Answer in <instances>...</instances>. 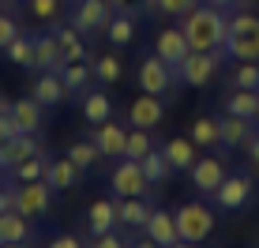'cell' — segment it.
Wrapping results in <instances>:
<instances>
[{"instance_id":"cell-1","label":"cell","mask_w":259,"mask_h":248,"mask_svg":"<svg viewBox=\"0 0 259 248\" xmlns=\"http://www.w3.org/2000/svg\"><path fill=\"white\" fill-rule=\"evenodd\" d=\"M181 30L192 49H222L229 34V15L214 4H195L188 15H181Z\"/></svg>"},{"instance_id":"cell-2","label":"cell","mask_w":259,"mask_h":248,"mask_svg":"<svg viewBox=\"0 0 259 248\" xmlns=\"http://www.w3.org/2000/svg\"><path fill=\"white\" fill-rule=\"evenodd\" d=\"M226 60H259V15L255 12H237L229 15V34H226Z\"/></svg>"},{"instance_id":"cell-3","label":"cell","mask_w":259,"mask_h":248,"mask_svg":"<svg viewBox=\"0 0 259 248\" xmlns=\"http://www.w3.org/2000/svg\"><path fill=\"white\" fill-rule=\"evenodd\" d=\"M222 60H226V49H192L177 68V79L184 87H210Z\"/></svg>"},{"instance_id":"cell-4","label":"cell","mask_w":259,"mask_h":248,"mask_svg":"<svg viewBox=\"0 0 259 248\" xmlns=\"http://www.w3.org/2000/svg\"><path fill=\"white\" fill-rule=\"evenodd\" d=\"M173 218H177V233H181V241L203 244L214 233V211L207 207V203H181V207L173 211Z\"/></svg>"},{"instance_id":"cell-5","label":"cell","mask_w":259,"mask_h":248,"mask_svg":"<svg viewBox=\"0 0 259 248\" xmlns=\"http://www.w3.org/2000/svg\"><path fill=\"white\" fill-rule=\"evenodd\" d=\"M113 19V8L109 0H71V12H68V23L75 26L83 38H91V34L105 30Z\"/></svg>"},{"instance_id":"cell-6","label":"cell","mask_w":259,"mask_h":248,"mask_svg":"<svg viewBox=\"0 0 259 248\" xmlns=\"http://www.w3.org/2000/svg\"><path fill=\"white\" fill-rule=\"evenodd\" d=\"M136 79H139V91L143 94H158V98H165L169 91L177 87V72L165 64L162 57H143L139 60V72H136Z\"/></svg>"},{"instance_id":"cell-7","label":"cell","mask_w":259,"mask_h":248,"mask_svg":"<svg viewBox=\"0 0 259 248\" xmlns=\"http://www.w3.org/2000/svg\"><path fill=\"white\" fill-rule=\"evenodd\" d=\"M49 207H53V188L46 184V177L41 181H26L15 188V211H19L23 218H41V215H49Z\"/></svg>"},{"instance_id":"cell-8","label":"cell","mask_w":259,"mask_h":248,"mask_svg":"<svg viewBox=\"0 0 259 248\" xmlns=\"http://www.w3.org/2000/svg\"><path fill=\"white\" fill-rule=\"evenodd\" d=\"M255 196V184L248 173H226V181L218 184V192H214V203H218L222 211H244L248 203Z\"/></svg>"},{"instance_id":"cell-9","label":"cell","mask_w":259,"mask_h":248,"mask_svg":"<svg viewBox=\"0 0 259 248\" xmlns=\"http://www.w3.org/2000/svg\"><path fill=\"white\" fill-rule=\"evenodd\" d=\"M109 184H113V192H117L120 199L124 196H147V188H150L143 166L132 162V158H120V162H117V170L109 173Z\"/></svg>"},{"instance_id":"cell-10","label":"cell","mask_w":259,"mask_h":248,"mask_svg":"<svg viewBox=\"0 0 259 248\" xmlns=\"http://www.w3.org/2000/svg\"><path fill=\"white\" fill-rule=\"evenodd\" d=\"M154 53L165 60L169 68H173V72H177V68H181V60L192 53V46H188V38H184L181 26H165V30L158 34V42H154Z\"/></svg>"},{"instance_id":"cell-11","label":"cell","mask_w":259,"mask_h":248,"mask_svg":"<svg viewBox=\"0 0 259 248\" xmlns=\"http://www.w3.org/2000/svg\"><path fill=\"white\" fill-rule=\"evenodd\" d=\"M188 177H192V184H195L199 192L214 196V192H218V184L226 181V162H222V158H214V154L195 158V166L188 170Z\"/></svg>"},{"instance_id":"cell-12","label":"cell","mask_w":259,"mask_h":248,"mask_svg":"<svg viewBox=\"0 0 259 248\" xmlns=\"http://www.w3.org/2000/svg\"><path fill=\"white\" fill-rule=\"evenodd\" d=\"M165 117V102L158 94H139L136 102L128 105V124L132 128H158Z\"/></svg>"},{"instance_id":"cell-13","label":"cell","mask_w":259,"mask_h":248,"mask_svg":"<svg viewBox=\"0 0 259 248\" xmlns=\"http://www.w3.org/2000/svg\"><path fill=\"white\" fill-rule=\"evenodd\" d=\"M64 68V53H60V38L53 30L34 34V72H60Z\"/></svg>"},{"instance_id":"cell-14","label":"cell","mask_w":259,"mask_h":248,"mask_svg":"<svg viewBox=\"0 0 259 248\" xmlns=\"http://www.w3.org/2000/svg\"><path fill=\"white\" fill-rule=\"evenodd\" d=\"M252 136H255V120L233 117V113L222 117V150H248Z\"/></svg>"},{"instance_id":"cell-15","label":"cell","mask_w":259,"mask_h":248,"mask_svg":"<svg viewBox=\"0 0 259 248\" xmlns=\"http://www.w3.org/2000/svg\"><path fill=\"white\" fill-rule=\"evenodd\" d=\"M147 237L154 241L158 248H169L173 241H181V233H177V218H173V211H162V207H154L150 211V218H147Z\"/></svg>"},{"instance_id":"cell-16","label":"cell","mask_w":259,"mask_h":248,"mask_svg":"<svg viewBox=\"0 0 259 248\" xmlns=\"http://www.w3.org/2000/svg\"><path fill=\"white\" fill-rule=\"evenodd\" d=\"M34 154H41V147H38V139L34 136H15V139H8V143H0V166H4L8 173L15 170L19 162H26V158H34Z\"/></svg>"},{"instance_id":"cell-17","label":"cell","mask_w":259,"mask_h":248,"mask_svg":"<svg viewBox=\"0 0 259 248\" xmlns=\"http://www.w3.org/2000/svg\"><path fill=\"white\" fill-rule=\"evenodd\" d=\"M49 30L60 38V53H64V64L87 60V42H83V34H79L71 23H60V19H53V23H49Z\"/></svg>"},{"instance_id":"cell-18","label":"cell","mask_w":259,"mask_h":248,"mask_svg":"<svg viewBox=\"0 0 259 248\" xmlns=\"http://www.w3.org/2000/svg\"><path fill=\"white\" fill-rule=\"evenodd\" d=\"M79 173H83V170H79L68 154L64 158H53V162L46 166V184L53 192H68V188H75V184H79Z\"/></svg>"},{"instance_id":"cell-19","label":"cell","mask_w":259,"mask_h":248,"mask_svg":"<svg viewBox=\"0 0 259 248\" xmlns=\"http://www.w3.org/2000/svg\"><path fill=\"white\" fill-rule=\"evenodd\" d=\"M64 83H60V72H38V79H34L30 87V98L38 105H46V109H53V105H60V98H64Z\"/></svg>"},{"instance_id":"cell-20","label":"cell","mask_w":259,"mask_h":248,"mask_svg":"<svg viewBox=\"0 0 259 248\" xmlns=\"http://www.w3.org/2000/svg\"><path fill=\"white\" fill-rule=\"evenodd\" d=\"M94 143H98V150H102V158H124V143H128V132H124L117 120H105V124H98Z\"/></svg>"},{"instance_id":"cell-21","label":"cell","mask_w":259,"mask_h":248,"mask_svg":"<svg viewBox=\"0 0 259 248\" xmlns=\"http://www.w3.org/2000/svg\"><path fill=\"white\" fill-rule=\"evenodd\" d=\"M30 218H23L19 211H4V215H0V244H26L30 241Z\"/></svg>"},{"instance_id":"cell-22","label":"cell","mask_w":259,"mask_h":248,"mask_svg":"<svg viewBox=\"0 0 259 248\" xmlns=\"http://www.w3.org/2000/svg\"><path fill=\"white\" fill-rule=\"evenodd\" d=\"M15 117V124H19V132H26V136H34V132L41 128V120H46V105H38L34 98H19L12 102V109H8Z\"/></svg>"},{"instance_id":"cell-23","label":"cell","mask_w":259,"mask_h":248,"mask_svg":"<svg viewBox=\"0 0 259 248\" xmlns=\"http://www.w3.org/2000/svg\"><path fill=\"white\" fill-rule=\"evenodd\" d=\"M87 226H91L94 237L109 233V229L117 226V199H94L91 207H87Z\"/></svg>"},{"instance_id":"cell-24","label":"cell","mask_w":259,"mask_h":248,"mask_svg":"<svg viewBox=\"0 0 259 248\" xmlns=\"http://www.w3.org/2000/svg\"><path fill=\"white\" fill-rule=\"evenodd\" d=\"M162 150H165V158H169V166H173V170H192L195 158H199V154H195L192 136H173V139H165Z\"/></svg>"},{"instance_id":"cell-25","label":"cell","mask_w":259,"mask_h":248,"mask_svg":"<svg viewBox=\"0 0 259 248\" xmlns=\"http://www.w3.org/2000/svg\"><path fill=\"white\" fill-rule=\"evenodd\" d=\"M105 38H109V46H132L136 42V12H113L109 26H105Z\"/></svg>"},{"instance_id":"cell-26","label":"cell","mask_w":259,"mask_h":248,"mask_svg":"<svg viewBox=\"0 0 259 248\" xmlns=\"http://www.w3.org/2000/svg\"><path fill=\"white\" fill-rule=\"evenodd\" d=\"M91 79H94V68L87 64V60H75V64L60 68V83H64L68 94H87L91 91Z\"/></svg>"},{"instance_id":"cell-27","label":"cell","mask_w":259,"mask_h":248,"mask_svg":"<svg viewBox=\"0 0 259 248\" xmlns=\"http://www.w3.org/2000/svg\"><path fill=\"white\" fill-rule=\"evenodd\" d=\"M147 218H150V207L143 203V196H124V199H117V222L132 226V229H143V226H147Z\"/></svg>"},{"instance_id":"cell-28","label":"cell","mask_w":259,"mask_h":248,"mask_svg":"<svg viewBox=\"0 0 259 248\" xmlns=\"http://www.w3.org/2000/svg\"><path fill=\"white\" fill-rule=\"evenodd\" d=\"M83 117H87V124H105L113 117V102H109V94L105 91H87L83 94Z\"/></svg>"},{"instance_id":"cell-29","label":"cell","mask_w":259,"mask_h":248,"mask_svg":"<svg viewBox=\"0 0 259 248\" xmlns=\"http://www.w3.org/2000/svg\"><path fill=\"white\" fill-rule=\"evenodd\" d=\"M192 143L195 147H207V150L222 147V120L218 117H195V124H192Z\"/></svg>"},{"instance_id":"cell-30","label":"cell","mask_w":259,"mask_h":248,"mask_svg":"<svg viewBox=\"0 0 259 248\" xmlns=\"http://www.w3.org/2000/svg\"><path fill=\"white\" fill-rule=\"evenodd\" d=\"M222 105H226V113H233V117L255 120V113H259V91H240V87H233V94H229Z\"/></svg>"},{"instance_id":"cell-31","label":"cell","mask_w":259,"mask_h":248,"mask_svg":"<svg viewBox=\"0 0 259 248\" xmlns=\"http://www.w3.org/2000/svg\"><path fill=\"white\" fill-rule=\"evenodd\" d=\"M139 166H143V173H147V181H150V184H162V181H169V173H173V166H169V158H165V150H162V147H154Z\"/></svg>"},{"instance_id":"cell-32","label":"cell","mask_w":259,"mask_h":248,"mask_svg":"<svg viewBox=\"0 0 259 248\" xmlns=\"http://www.w3.org/2000/svg\"><path fill=\"white\" fill-rule=\"evenodd\" d=\"M4 57L19 68H34V34H19L15 42H8Z\"/></svg>"},{"instance_id":"cell-33","label":"cell","mask_w":259,"mask_h":248,"mask_svg":"<svg viewBox=\"0 0 259 248\" xmlns=\"http://www.w3.org/2000/svg\"><path fill=\"white\" fill-rule=\"evenodd\" d=\"M150 150H154V143H150V128H132L128 132V143H124V158L143 162Z\"/></svg>"},{"instance_id":"cell-34","label":"cell","mask_w":259,"mask_h":248,"mask_svg":"<svg viewBox=\"0 0 259 248\" xmlns=\"http://www.w3.org/2000/svg\"><path fill=\"white\" fill-rule=\"evenodd\" d=\"M91 68H94V79H98V83H105V87L120 83V57H117V53H105V57H98Z\"/></svg>"},{"instance_id":"cell-35","label":"cell","mask_w":259,"mask_h":248,"mask_svg":"<svg viewBox=\"0 0 259 248\" xmlns=\"http://www.w3.org/2000/svg\"><path fill=\"white\" fill-rule=\"evenodd\" d=\"M68 158L79 166V170H91L98 158H102V150H98L94 139H79V143H71V147H68Z\"/></svg>"},{"instance_id":"cell-36","label":"cell","mask_w":259,"mask_h":248,"mask_svg":"<svg viewBox=\"0 0 259 248\" xmlns=\"http://www.w3.org/2000/svg\"><path fill=\"white\" fill-rule=\"evenodd\" d=\"M46 166H49V158L46 154H34V158H26V162H19L12 170V177L19 184H26V181H41V177H46Z\"/></svg>"},{"instance_id":"cell-37","label":"cell","mask_w":259,"mask_h":248,"mask_svg":"<svg viewBox=\"0 0 259 248\" xmlns=\"http://www.w3.org/2000/svg\"><path fill=\"white\" fill-rule=\"evenodd\" d=\"M199 4V0H143V8H154L158 15H177V19H181V15H188L192 8Z\"/></svg>"},{"instance_id":"cell-38","label":"cell","mask_w":259,"mask_h":248,"mask_svg":"<svg viewBox=\"0 0 259 248\" xmlns=\"http://www.w3.org/2000/svg\"><path fill=\"white\" fill-rule=\"evenodd\" d=\"M233 87H240V91H259V64L255 60H237Z\"/></svg>"},{"instance_id":"cell-39","label":"cell","mask_w":259,"mask_h":248,"mask_svg":"<svg viewBox=\"0 0 259 248\" xmlns=\"http://www.w3.org/2000/svg\"><path fill=\"white\" fill-rule=\"evenodd\" d=\"M60 4H64V0H30L26 8H30V15H34V19L53 23V19L60 15Z\"/></svg>"},{"instance_id":"cell-40","label":"cell","mask_w":259,"mask_h":248,"mask_svg":"<svg viewBox=\"0 0 259 248\" xmlns=\"http://www.w3.org/2000/svg\"><path fill=\"white\" fill-rule=\"evenodd\" d=\"M19 34H23V30H19V23H15L12 15L0 12V49H8V42H15Z\"/></svg>"},{"instance_id":"cell-41","label":"cell","mask_w":259,"mask_h":248,"mask_svg":"<svg viewBox=\"0 0 259 248\" xmlns=\"http://www.w3.org/2000/svg\"><path fill=\"white\" fill-rule=\"evenodd\" d=\"M15 136H23L19 124H15V117H12V113H0V143H8V139H15Z\"/></svg>"},{"instance_id":"cell-42","label":"cell","mask_w":259,"mask_h":248,"mask_svg":"<svg viewBox=\"0 0 259 248\" xmlns=\"http://www.w3.org/2000/svg\"><path fill=\"white\" fill-rule=\"evenodd\" d=\"M91 248H128V241H120V237H117V233L109 229V233L94 237V244H91Z\"/></svg>"},{"instance_id":"cell-43","label":"cell","mask_w":259,"mask_h":248,"mask_svg":"<svg viewBox=\"0 0 259 248\" xmlns=\"http://www.w3.org/2000/svg\"><path fill=\"white\" fill-rule=\"evenodd\" d=\"M49 248H83V241H79L75 233H60V237H53Z\"/></svg>"},{"instance_id":"cell-44","label":"cell","mask_w":259,"mask_h":248,"mask_svg":"<svg viewBox=\"0 0 259 248\" xmlns=\"http://www.w3.org/2000/svg\"><path fill=\"white\" fill-rule=\"evenodd\" d=\"M248 158H252V166L259 170V132L252 136V143H248Z\"/></svg>"},{"instance_id":"cell-45","label":"cell","mask_w":259,"mask_h":248,"mask_svg":"<svg viewBox=\"0 0 259 248\" xmlns=\"http://www.w3.org/2000/svg\"><path fill=\"white\" fill-rule=\"evenodd\" d=\"M113 12H136V0H109Z\"/></svg>"},{"instance_id":"cell-46","label":"cell","mask_w":259,"mask_h":248,"mask_svg":"<svg viewBox=\"0 0 259 248\" xmlns=\"http://www.w3.org/2000/svg\"><path fill=\"white\" fill-rule=\"evenodd\" d=\"M207 4H214V8H222V12H229V8H237L240 0H207Z\"/></svg>"},{"instance_id":"cell-47","label":"cell","mask_w":259,"mask_h":248,"mask_svg":"<svg viewBox=\"0 0 259 248\" xmlns=\"http://www.w3.org/2000/svg\"><path fill=\"white\" fill-rule=\"evenodd\" d=\"M128 248H158V244L150 241V237H143V241H136V244H128Z\"/></svg>"},{"instance_id":"cell-48","label":"cell","mask_w":259,"mask_h":248,"mask_svg":"<svg viewBox=\"0 0 259 248\" xmlns=\"http://www.w3.org/2000/svg\"><path fill=\"white\" fill-rule=\"evenodd\" d=\"M169 248H199V244H192V241H173Z\"/></svg>"},{"instance_id":"cell-49","label":"cell","mask_w":259,"mask_h":248,"mask_svg":"<svg viewBox=\"0 0 259 248\" xmlns=\"http://www.w3.org/2000/svg\"><path fill=\"white\" fill-rule=\"evenodd\" d=\"M8 109H12V102H8V98H0V113H8Z\"/></svg>"},{"instance_id":"cell-50","label":"cell","mask_w":259,"mask_h":248,"mask_svg":"<svg viewBox=\"0 0 259 248\" xmlns=\"http://www.w3.org/2000/svg\"><path fill=\"white\" fill-rule=\"evenodd\" d=\"M4 173H8V170H4V166H0V188H4Z\"/></svg>"},{"instance_id":"cell-51","label":"cell","mask_w":259,"mask_h":248,"mask_svg":"<svg viewBox=\"0 0 259 248\" xmlns=\"http://www.w3.org/2000/svg\"><path fill=\"white\" fill-rule=\"evenodd\" d=\"M0 248H26V244H0Z\"/></svg>"},{"instance_id":"cell-52","label":"cell","mask_w":259,"mask_h":248,"mask_svg":"<svg viewBox=\"0 0 259 248\" xmlns=\"http://www.w3.org/2000/svg\"><path fill=\"white\" fill-rule=\"evenodd\" d=\"M0 4H4V0H0ZM0 12H4V8H0Z\"/></svg>"},{"instance_id":"cell-53","label":"cell","mask_w":259,"mask_h":248,"mask_svg":"<svg viewBox=\"0 0 259 248\" xmlns=\"http://www.w3.org/2000/svg\"><path fill=\"white\" fill-rule=\"evenodd\" d=\"M23 4H30V0H23Z\"/></svg>"},{"instance_id":"cell-54","label":"cell","mask_w":259,"mask_h":248,"mask_svg":"<svg viewBox=\"0 0 259 248\" xmlns=\"http://www.w3.org/2000/svg\"><path fill=\"white\" fill-rule=\"evenodd\" d=\"M255 120H259V113H255Z\"/></svg>"}]
</instances>
